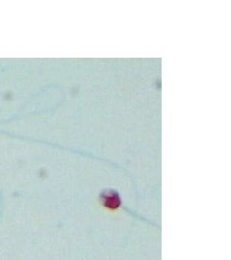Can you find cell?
Wrapping results in <instances>:
<instances>
[{
  "label": "cell",
  "instance_id": "obj_1",
  "mask_svg": "<svg viewBox=\"0 0 231 260\" xmlns=\"http://www.w3.org/2000/svg\"><path fill=\"white\" fill-rule=\"evenodd\" d=\"M102 204L109 209H117L120 205V197L115 191H105L102 195Z\"/></svg>",
  "mask_w": 231,
  "mask_h": 260
}]
</instances>
